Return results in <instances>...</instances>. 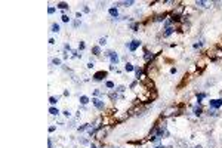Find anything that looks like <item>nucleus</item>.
<instances>
[{"label":"nucleus","mask_w":222,"mask_h":148,"mask_svg":"<svg viewBox=\"0 0 222 148\" xmlns=\"http://www.w3.org/2000/svg\"><path fill=\"white\" fill-rule=\"evenodd\" d=\"M179 113V110L176 107H169L164 110V113H163V117H172V115H176Z\"/></svg>","instance_id":"nucleus-1"},{"label":"nucleus","mask_w":222,"mask_h":148,"mask_svg":"<svg viewBox=\"0 0 222 148\" xmlns=\"http://www.w3.org/2000/svg\"><path fill=\"white\" fill-rule=\"evenodd\" d=\"M107 56H110L111 59V64L113 65H117V62H119V56H117V53H114V52H107Z\"/></svg>","instance_id":"nucleus-2"},{"label":"nucleus","mask_w":222,"mask_h":148,"mask_svg":"<svg viewBox=\"0 0 222 148\" xmlns=\"http://www.w3.org/2000/svg\"><path fill=\"white\" fill-rule=\"evenodd\" d=\"M141 45V41L139 40H133V41H130V43H128L126 46H129V49L132 50V52H135V50L138 49V46Z\"/></svg>","instance_id":"nucleus-3"},{"label":"nucleus","mask_w":222,"mask_h":148,"mask_svg":"<svg viewBox=\"0 0 222 148\" xmlns=\"http://www.w3.org/2000/svg\"><path fill=\"white\" fill-rule=\"evenodd\" d=\"M209 105H210L212 108L222 107V99H212V101H209Z\"/></svg>","instance_id":"nucleus-4"},{"label":"nucleus","mask_w":222,"mask_h":148,"mask_svg":"<svg viewBox=\"0 0 222 148\" xmlns=\"http://www.w3.org/2000/svg\"><path fill=\"white\" fill-rule=\"evenodd\" d=\"M105 135H107V129H99L98 132H95V138H98V139H102V138H105Z\"/></svg>","instance_id":"nucleus-5"},{"label":"nucleus","mask_w":222,"mask_h":148,"mask_svg":"<svg viewBox=\"0 0 222 148\" xmlns=\"http://www.w3.org/2000/svg\"><path fill=\"white\" fill-rule=\"evenodd\" d=\"M107 77V71H98V73H95V76H94V79L95 80H102V79H105Z\"/></svg>","instance_id":"nucleus-6"},{"label":"nucleus","mask_w":222,"mask_h":148,"mask_svg":"<svg viewBox=\"0 0 222 148\" xmlns=\"http://www.w3.org/2000/svg\"><path fill=\"white\" fill-rule=\"evenodd\" d=\"M92 102L95 104V107L98 108V110H104V101H101V99H98V98H94Z\"/></svg>","instance_id":"nucleus-7"},{"label":"nucleus","mask_w":222,"mask_h":148,"mask_svg":"<svg viewBox=\"0 0 222 148\" xmlns=\"http://www.w3.org/2000/svg\"><path fill=\"white\" fill-rule=\"evenodd\" d=\"M196 5L197 6H201V8H210V2H205V0H197L196 2Z\"/></svg>","instance_id":"nucleus-8"},{"label":"nucleus","mask_w":222,"mask_h":148,"mask_svg":"<svg viewBox=\"0 0 222 148\" xmlns=\"http://www.w3.org/2000/svg\"><path fill=\"white\" fill-rule=\"evenodd\" d=\"M164 30H166V31H164V36H170V34L173 33V30H175V28H173V27H170V25H169V27H166Z\"/></svg>","instance_id":"nucleus-9"},{"label":"nucleus","mask_w":222,"mask_h":148,"mask_svg":"<svg viewBox=\"0 0 222 148\" xmlns=\"http://www.w3.org/2000/svg\"><path fill=\"white\" fill-rule=\"evenodd\" d=\"M110 15H111V17H114V18L117 17V15H119L117 9H116V8H111V9H110Z\"/></svg>","instance_id":"nucleus-10"},{"label":"nucleus","mask_w":222,"mask_h":148,"mask_svg":"<svg viewBox=\"0 0 222 148\" xmlns=\"http://www.w3.org/2000/svg\"><path fill=\"white\" fill-rule=\"evenodd\" d=\"M201 113H203V110H201V107H200V105L194 108V114H196V115H200Z\"/></svg>","instance_id":"nucleus-11"},{"label":"nucleus","mask_w":222,"mask_h":148,"mask_svg":"<svg viewBox=\"0 0 222 148\" xmlns=\"http://www.w3.org/2000/svg\"><path fill=\"white\" fill-rule=\"evenodd\" d=\"M49 113H51L52 115H58V114H59V111H58V108H53V107H52L51 110H49Z\"/></svg>","instance_id":"nucleus-12"},{"label":"nucleus","mask_w":222,"mask_h":148,"mask_svg":"<svg viewBox=\"0 0 222 148\" xmlns=\"http://www.w3.org/2000/svg\"><path fill=\"white\" fill-rule=\"evenodd\" d=\"M58 8L59 9H68V5L64 3V2H61V3H58Z\"/></svg>","instance_id":"nucleus-13"},{"label":"nucleus","mask_w":222,"mask_h":148,"mask_svg":"<svg viewBox=\"0 0 222 148\" xmlns=\"http://www.w3.org/2000/svg\"><path fill=\"white\" fill-rule=\"evenodd\" d=\"M92 52H94V55H99V53H101V49H99V46H95L94 49H92Z\"/></svg>","instance_id":"nucleus-14"},{"label":"nucleus","mask_w":222,"mask_h":148,"mask_svg":"<svg viewBox=\"0 0 222 148\" xmlns=\"http://www.w3.org/2000/svg\"><path fill=\"white\" fill-rule=\"evenodd\" d=\"M52 31H53V33H58V31H59V25L53 24V25H52Z\"/></svg>","instance_id":"nucleus-15"},{"label":"nucleus","mask_w":222,"mask_h":148,"mask_svg":"<svg viewBox=\"0 0 222 148\" xmlns=\"http://www.w3.org/2000/svg\"><path fill=\"white\" fill-rule=\"evenodd\" d=\"M124 70H126V71H132V70H135V67L132 65V64H126Z\"/></svg>","instance_id":"nucleus-16"},{"label":"nucleus","mask_w":222,"mask_h":148,"mask_svg":"<svg viewBox=\"0 0 222 148\" xmlns=\"http://www.w3.org/2000/svg\"><path fill=\"white\" fill-rule=\"evenodd\" d=\"M98 43H99V46H102V45H105V43H107V37H101V39L98 40Z\"/></svg>","instance_id":"nucleus-17"},{"label":"nucleus","mask_w":222,"mask_h":148,"mask_svg":"<svg viewBox=\"0 0 222 148\" xmlns=\"http://www.w3.org/2000/svg\"><path fill=\"white\" fill-rule=\"evenodd\" d=\"M80 102H82V104H87V102H89V98H87V96H80Z\"/></svg>","instance_id":"nucleus-18"},{"label":"nucleus","mask_w":222,"mask_h":148,"mask_svg":"<svg viewBox=\"0 0 222 148\" xmlns=\"http://www.w3.org/2000/svg\"><path fill=\"white\" fill-rule=\"evenodd\" d=\"M52 64H55V65H59V64H61V59H59V58H53V59H52Z\"/></svg>","instance_id":"nucleus-19"},{"label":"nucleus","mask_w":222,"mask_h":148,"mask_svg":"<svg viewBox=\"0 0 222 148\" xmlns=\"http://www.w3.org/2000/svg\"><path fill=\"white\" fill-rule=\"evenodd\" d=\"M121 5H124V6H132V5H133V0H128V2H121Z\"/></svg>","instance_id":"nucleus-20"},{"label":"nucleus","mask_w":222,"mask_h":148,"mask_svg":"<svg viewBox=\"0 0 222 148\" xmlns=\"http://www.w3.org/2000/svg\"><path fill=\"white\" fill-rule=\"evenodd\" d=\"M49 102H51V104H56V102H58V98H55V96H51V98H49Z\"/></svg>","instance_id":"nucleus-21"},{"label":"nucleus","mask_w":222,"mask_h":148,"mask_svg":"<svg viewBox=\"0 0 222 148\" xmlns=\"http://www.w3.org/2000/svg\"><path fill=\"white\" fill-rule=\"evenodd\" d=\"M135 73H136V77H138V79H139V77L142 76V71H141L139 68H135Z\"/></svg>","instance_id":"nucleus-22"},{"label":"nucleus","mask_w":222,"mask_h":148,"mask_svg":"<svg viewBox=\"0 0 222 148\" xmlns=\"http://www.w3.org/2000/svg\"><path fill=\"white\" fill-rule=\"evenodd\" d=\"M163 19H166V15H159V17H155V21H163Z\"/></svg>","instance_id":"nucleus-23"},{"label":"nucleus","mask_w":222,"mask_h":148,"mask_svg":"<svg viewBox=\"0 0 222 148\" xmlns=\"http://www.w3.org/2000/svg\"><path fill=\"white\" fill-rule=\"evenodd\" d=\"M203 98H206V93H198V95H197V99H198V101H201Z\"/></svg>","instance_id":"nucleus-24"},{"label":"nucleus","mask_w":222,"mask_h":148,"mask_svg":"<svg viewBox=\"0 0 222 148\" xmlns=\"http://www.w3.org/2000/svg\"><path fill=\"white\" fill-rule=\"evenodd\" d=\"M61 18H62V21H64V22H68V21H70V18L67 17V15H62Z\"/></svg>","instance_id":"nucleus-25"},{"label":"nucleus","mask_w":222,"mask_h":148,"mask_svg":"<svg viewBox=\"0 0 222 148\" xmlns=\"http://www.w3.org/2000/svg\"><path fill=\"white\" fill-rule=\"evenodd\" d=\"M107 88H110V89H111V88H114V83H113V82H107Z\"/></svg>","instance_id":"nucleus-26"},{"label":"nucleus","mask_w":222,"mask_h":148,"mask_svg":"<svg viewBox=\"0 0 222 148\" xmlns=\"http://www.w3.org/2000/svg\"><path fill=\"white\" fill-rule=\"evenodd\" d=\"M48 12H49V15H52V14L55 12V8H49L48 9Z\"/></svg>","instance_id":"nucleus-27"},{"label":"nucleus","mask_w":222,"mask_h":148,"mask_svg":"<svg viewBox=\"0 0 222 148\" xmlns=\"http://www.w3.org/2000/svg\"><path fill=\"white\" fill-rule=\"evenodd\" d=\"M117 91H119V92H123V91H124V86H119V88H117Z\"/></svg>","instance_id":"nucleus-28"},{"label":"nucleus","mask_w":222,"mask_h":148,"mask_svg":"<svg viewBox=\"0 0 222 148\" xmlns=\"http://www.w3.org/2000/svg\"><path fill=\"white\" fill-rule=\"evenodd\" d=\"M117 98V93H111V99H116Z\"/></svg>","instance_id":"nucleus-29"},{"label":"nucleus","mask_w":222,"mask_h":148,"mask_svg":"<svg viewBox=\"0 0 222 148\" xmlns=\"http://www.w3.org/2000/svg\"><path fill=\"white\" fill-rule=\"evenodd\" d=\"M48 145H49V148H52V139L49 138V141H48Z\"/></svg>","instance_id":"nucleus-30"},{"label":"nucleus","mask_w":222,"mask_h":148,"mask_svg":"<svg viewBox=\"0 0 222 148\" xmlns=\"http://www.w3.org/2000/svg\"><path fill=\"white\" fill-rule=\"evenodd\" d=\"M209 114H212V115H216V111H215V110H212V111H209Z\"/></svg>","instance_id":"nucleus-31"},{"label":"nucleus","mask_w":222,"mask_h":148,"mask_svg":"<svg viewBox=\"0 0 222 148\" xmlns=\"http://www.w3.org/2000/svg\"><path fill=\"white\" fill-rule=\"evenodd\" d=\"M194 148H201V147H200V145H197V147H194Z\"/></svg>","instance_id":"nucleus-32"}]
</instances>
